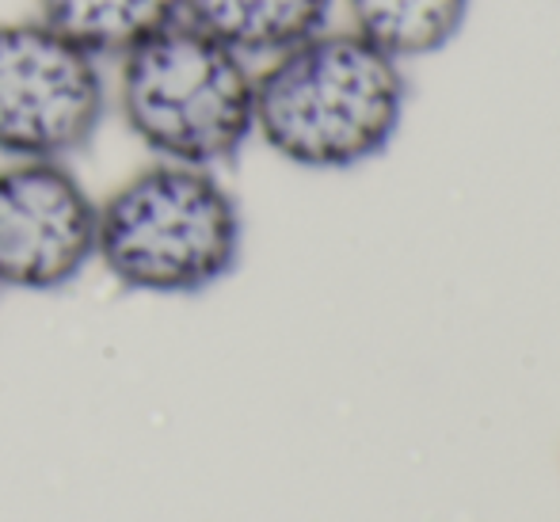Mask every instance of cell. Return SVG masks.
Instances as JSON below:
<instances>
[{
	"mask_svg": "<svg viewBox=\"0 0 560 522\" xmlns=\"http://www.w3.org/2000/svg\"><path fill=\"white\" fill-rule=\"evenodd\" d=\"M35 15L107 61L179 20V0H35Z\"/></svg>",
	"mask_w": 560,
	"mask_h": 522,
	"instance_id": "obj_8",
	"label": "cell"
},
{
	"mask_svg": "<svg viewBox=\"0 0 560 522\" xmlns=\"http://www.w3.org/2000/svg\"><path fill=\"white\" fill-rule=\"evenodd\" d=\"M405 100L397 58L351 27H325L256 69V138L298 169H354L389 149Z\"/></svg>",
	"mask_w": 560,
	"mask_h": 522,
	"instance_id": "obj_1",
	"label": "cell"
},
{
	"mask_svg": "<svg viewBox=\"0 0 560 522\" xmlns=\"http://www.w3.org/2000/svg\"><path fill=\"white\" fill-rule=\"evenodd\" d=\"M351 31L397 58H431L446 50L469 15V0H343Z\"/></svg>",
	"mask_w": 560,
	"mask_h": 522,
	"instance_id": "obj_7",
	"label": "cell"
},
{
	"mask_svg": "<svg viewBox=\"0 0 560 522\" xmlns=\"http://www.w3.org/2000/svg\"><path fill=\"white\" fill-rule=\"evenodd\" d=\"M112 107L153 161L218 169L256 138V66L187 20L118 54Z\"/></svg>",
	"mask_w": 560,
	"mask_h": 522,
	"instance_id": "obj_2",
	"label": "cell"
},
{
	"mask_svg": "<svg viewBox=\"0 0 560 522\" xmlns=\"http://www.w3.org/2000/svg\"><path fill=\"white\" fill-rule=\"evenodd\" d=\"M100 202L69 161L0 169V290L50 294L96 259Z\"/></svg>",
	"mask_w": 560,
	"mask_h": 522,
	"instance_id": "obj_5",
	"label": "cell"
},
{
	"mask_svg": "<svg viewBox=\"0 0 560 522\" xmlns=\"http://www.w3.org/2000/svg\"><path fill=\"white\" fill-rule=\"evenodd\" d=\"M112 107L104 58L46 20L0 23V156L69 161L100 134Z\"/></svg>",
	"mask_w": 560,
	"mask_h": 522,
	"instance_id": "obj_4",
	"label": "cell"
},
{
	"mask_svg": "<svg viewBox=\"0 0 560 522\" xmlns=\"http://www.w3.org/2000/svg\"><path fill=\"white\" fill-rule=\"evenodd\" d=\"M241 244V207L214 169L153 161L100 202L96 259L133 294H202L233 271Z\"/></svg>",
	"mask_w": 560,
	"mask_h": 522,
	"instance_id": "obj_3",
	"label": "cell"
},
{
	"mask_svg": "<svg viewBox=\"0 0 560 522\" xmlns=\"http://www.w3.org/2000/svg\"><path fill=\"white\" fill-rule=\"evenodd\" d=\"M336 0H179V20L233 46L248 61H267L328 27Z\"/></svg>",
	"mask_w": 560,
	"mask_h": 522,
	"instance_id": "obj_6",
	"label": "cell"
}]
</instances>
